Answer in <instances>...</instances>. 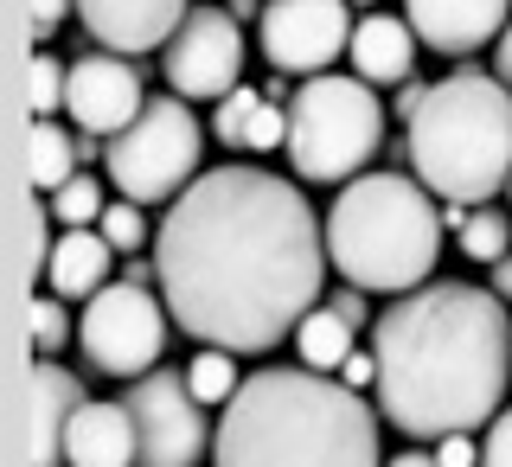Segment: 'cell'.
Wrapping results in <instances>:
<instances>
[{
    "label": "cell",
    "mask_w": 512,
    "mask_h": 467,
    "mask_svg": "<svg viewBox=\"0 0 512 467\" xmlns=\"http://www.w3.org/2000/svg\"><path fill=\"white\" fill-rule=\"evenodd\" d=\"M154 269L180 333L218 352H269L320 301L327 224L282 173L212 167L160 218Z\"/></svg>",
    "instance_id": "1"
},
{
    "label": "cell",
    "mask_w": 512,
    "mask_h": 467,
    "mask_svg": "<svg viewBox=\"0 0 512 467\" xmlns=\"http://www.w3.org/2000/svg\"><path fill=\"white\" fill-rule=\"evenodd\" d=\"M378 416L410 442L474 436L512 384V314L493 288L429 282L397 295L372 327Z\"/></svg>",
    "instance_id": "2"
},
{
    "label": "cell",
    "mask_w": 512,
    "mask_h": 467,
    "mask_svg": "<svg viewBox=\"0 0 512 467\" xmlns=\"http://www.w3.org/2000/svg\"><path fill=\"white\" fill-rule=\"evenodd\" d=\"M384 416L314 365H263L224 404L212 467H384Z\"/></svg>",
    "instance_id": "3"
},
{
    "label": "cell",
    "mask_w": 512,
    "mask_h": 467,
    "mask_svg": "<svg viewBox=\"0 0 512 467\" xmlns=\"http://www.w3.org/2000/svg\"><path fill=\"white\" fill-rule=\"evenodd\" d=\"M442 256V212L410 173H359L327 212V263L365 295H416Z\"/></svg>",
    "instance_id": "4"
},
{
    "label": "cell",
    "mask_w": 512,
    "mask_h": 467,
    "mask_svg": "<svg viewBox=\"0 0 512 467\" xmlns=\"http://www.w3.org/2000/svg\"><path fill=\"white\" fill-rule=\"evenodd\" d=\"M410 167L448 205H487L512 186V90L487 71H455L429 84L410 116Z\"/></svg>",
    "instance_id": "5"
},
{
    "label": "cell",
    "mask_w": 512,
    "mask_h": 467,
    "mask_svg": "<svg viewBox=\"0 0 512 467\" xmlns=\"http://www.w3.org/2000/svg\"><path fill=\"white\" fill-rule=\"evenodd\" d=\"M384 148V103L365 77H308L288 96V167L308 186H346Z\"/></svg>",
    "instance_id": "6"
},
{
    "label": "cell",
    "mask_w": 512,
    "mask_h": 467,
    "mask_svg": "<svg viewBox=\"0 0 512 467\" xmlns=\"http://www.w3.org/2000/svg\"><path fill=\"white\" fill-rule=\"evenodd\" d=\"M199 154H205V128L186 109V96H154V103L109 141L103 167H109V180H116L122 199L160 205V199H180V192L199 180Z\"/></svg>",
    "instance_id": "7"
},
{
    "label": "cell",
    "mask_w": 512,
    "mask_h": 467,
    "mask_svg": "<svg viewBox=\"0 0 512 467\" xmlns=\"http://www.w3.org/2000/svg\"><path fill=\"white\" fill-rule=\"evenodd\" d=\"M77 352H84L90 372H109V378H128V384L160 372V352H167V301H154V288L109 282L103 295L84 301Z\"/></svg>",
    "instance_id": "8"
},
{
    "label": "cell",
    "mask_w": 512,
    "mask_h": 467,
    "mask_svg": "<svg viewBox=\"0 0 512 467\" xmlns=\"http://www.w3.org/2000/svg\"><path fill=\"white\" fill-rule=\"evenodd\" d=\"M122 410L135 416V467H199L205 461V404L192 397L186 372H148L122 391Z\"/></svg>",
    "instance_id": "9"
},
{
    "label": "cell",
    "mask_w": 512,
    "mask_h": 467,
    "mask_svg": "<svg viewBox=\"0 0 512 467\" xmlns=\"http://www.w3.org/2000/svg\"><path fill=\"white\" fill-rule=\"evenodd\" d=\"M256 45L282 77H327V64L352 52V13L346 0H269L256 20Z\"/></svg>",
    "instance_id": "10"
},
{
    "label": "cell",
    "mask_w": 512,
    "mask_h": 467,
    "mask_svg": "<svg viewBox=\"0 0 512 467\" xmlns=\"http://www.w3.org/2000/svg\"><path fill=\"white\" fill-rule=\"evenodd\" d=\"M160 71H167L173 96H192V103H224V96L237 90V77H244V32H237L231 7H192L186 26L173 32Z\"/></svg>",
    "instance_id": "11"
},
{
    "label": "cell",
    "mask_w": 512,
    "mask_h": 467,
    "mask_svg": "<svg viewBox=\"0 0 512 467\" xmlns=\"http://www.w3.org/2000/svg\"><path fill=\"white\" fill-rule=\"evenodd\" d=\"M64 109H71V122L84 128V135H103L116 141L128 122L148 109V90H141V71L128 58H77L71 64V90H64Z\"/></svg>",
    "instance_id": "12"
},
{
    "label": "cell",
    "mask_w": 512,
    "mask_h": 467,
    "mask_svg": "<svg viewBox=\"0 0 512 467\" xmlns=\"http://www.w3.org/2000/svg\"><path fill=\"white\" fill-rule=\"evenodd\" d=\"M192 0H77V20L103 52H122V58H141V52H167L173 32L186 26Z\"/></svg>",
    "instance_id": "13"
},
{
    "label": "cell",
    "mask_w": 512,
    "mask_h": 467,
    "mask_svg": "<svg viewBox=\"0 0 512 467\" xmlns=\"http://www.w3.org/2000/svg\"><path fill=\"white\" fill-rule=\"evenodd\" d=\"M506 13H512V0H404V20L416 32V45H429L442 58H468L487 39H500L512 26Z\"/></svg>",
    "instance_id": "14"
},
{
    "label": "cell",
    "mask_w": 512,
    "mask_h": 467,
    "mask_svg": "<svg viewBox=\"0 0 512 467\" xmlns=\"http://www.w3.org/2000/svg\"><path fill=\"white\" fill-rule=\"evenodd\" d=\"M84 384L64 372L58 359L32 365V436H26V461L32 467H58L64 461V436H71V416L84 410Z\"/></svg>",
    "instance_id": "15"
},
{
    "label": "cell",
    "mask_w": 512,
    "mask_h": 467,
    "mask_svg": "<svg viewBox=\"0 0 512 467\" xmlns=\"http://www.w3.org/2000/svg\"><path fill=\"white\" fill-rule=\"evenodd\" d=\"M141 442H135V416L122 404H84L71 416L64 436V467H135Z\"/></svg>",
    "instance_id": "16"
},
{
    "label": "cell",
    "mask_w": 512,
    "mask_h": 467,
    "mask_svg": "<svg viewBox=\"0 0 512 467\" xmlns=\"http://www.w3.org/2000/svg\"><path fill=\"white\" fill-rule=\"evenodd\" d=\"M352 77L365 84H410V64H416V32L404 13H365L352 26Z\"/></svg>",
    "instance_id": "17"
},
{
    "label": "cell",
    "mask_w": 512,
    "mask_h": 467,
    "mask_svg": "<svg viewBox=\"0 0 512 467\" xmlns=\"http://www.w3.org/2000/svg\"><path fill=\"white\" fill-rule=\"evenodd\" d=\"M109 269H116V250H109L103 231H64L52 256H45V282H52L58 301H90L109 288Z\"/></svg>",
    "instance_id": "18"
},
{
    "label": "cell",
    "mask_w": 512,
    "mask_h": 467,
    "mask_svg": "<svg viewBox=\"0 0 512 467\" xmlns=\"http://www.w3.org/2000/svg\"><path fill=\"white\" fill-rule=\"evenodd\" d=\"M352 320H340L333 308H314L308 320L295 327V352H301V365H314V372H340V365L352 359Z\"/></svg>",
    "instance_id": "19"
},
{
    "label": "cell",
    "mask_w": 512,
    "mask_h": 467,
    "mask_svg": "<svg viewBox=\"0 0 512 467\" xmlns=\"http://www.w3.org/2000/svg\"><path fill=\"white\" fill-rule=\"evenodd\" d=\"M77 141L64 135L58 122H32V160H26V180L39 186V192H58V186H71L77 180Z\"/></svg>",
    "instance_id": "20"
},
{
    "label": "cell",
    "mask_w": 512,
    "mask_h": 467,
    "mask_svg": "<svg viewBox=\"0 0 512 467\" xmlns=\"http://www.w3.org/2000/svg\"><path fill=\"white\" fill-rule=\"evenodd\" d=\"M237 352H218V346H205L199 359L186 365V384H192V397L199 404H231L237 391H244V378H237Z\"/></svg>",
    "instance_id": "21"
},
{
    "label": "cell",
    "mask_w": 512,
    "mask_h": 467,
    "mask_svg": "<svg viewBox=\"0 0 512 467\" xmlns=\"http://www.w3.org/2000/svg\"><path fill=\"white\" fill-rule=\"evenodd\" d=\"M103 212H109V205H103V186H96L90 173H77L71 186L52 192V218L64 224V231H90V224H103Z\"/></svg>",
    "instance_id": "22"
},
{
    "label": "cell",
    "mask_w": 512,
    "mask_h": 467,
    "mask_svg": "<svg viewBox=\"0 0 512 467\" xmlns=\"http://www.w3.org/2000/svg\"><path fill=\"white\" fill-rule=\"evenodd\" d=\"M461 250H468L474 263H500V256H512L506 212H468V224H461Z\"/></svg>",
    "instance_id": "23"
},
{
    "label": "cell",
    "mask_w": 512,
    "mask_h": 467,
    "mask_svg": "<svg viewBox=\"0 0 512 467\" xmlns=\"http://www.w3.org/2000/svg\"><path fill=\"white\" fill-rule=\"evenodd\" d=\"M26 84H32V122H52V109H64V90H71V64L39 52L32 71H26Z\"/></svg>",
    "instance_id": "24"
},
{
    "label": "cell",
    "mask_w": 512,
    "mask_h": 467,
    "mask_svg": "<svg viewBox=\"0 0 512 467\" xmlns=\"http://www.w3.org/2000/svg\"><path fill=\"white\" fill-rule=\"evenodd\" d=\"M96 231L109 237V250H116V256H135L141 244H148V218H141L135 199H116V205L103 212V224H96Z\"/></svg>",
    "instance_id": "25"
},
{
    "label": "cell",
    "mask_w": 512,
    "mask_h": 467,
    "mask_svg": "<svg viewBox=\"0 0 512 467\" xmlns=\"http://www.w3.org/2000/svg\"><path fill=\"white\" fill-rule=\"evenodd\" d=\"M64 340H71V314H64V301L39 295V301H32V352H39V359H58Z\"/></svg>",
    "instance_id": "26"
},
{
    "label": "cell",
    "mask_w": 512,
    "mask_h": 467,
    "mask_svg": "<svg viewBox=\"0 0 512 467\" xmlns=\"http://www.w3.org/2000/svg\"><path fill=\"white\" fill-rule=\"evenodd\" d=\"M244 148H250V154L288 148V109H276L269 96H256V109L244 116Z\"/></svg>",
    "instance_id": "27"
},
{
    "label": "cell",
    "mask_w": 512,
    "mask_h": 467,
    "mask_svg": "<svg viewBox=\"0 0 512 467\" xmlns=\"http://www.w3.org/2000/svg\"><path fill=\"white\" fill-rule=\"evenodd\" d=\"M256 96H263V90L237 84V90H231V96H224V103H218V116H212V135L224 141V148H244V116L256 109Z\"/></svg>",
    "instance_id": "28"
},
{
    "label": "cell",
    "mask_w": 512,
    "mask_h": 467,
    "mask_svg": "<svg viewBox=\"0 0 512 467\" xmlns=\"http://www.w3.org/2000/svg\"><path fill=\"white\" fill-rule=\"evenodd\" d=\"M480 467H512V410H500L487 423V442H480Z\"/></svg>",
    "instance_id": "29"
},
{
    "label": "cell",
    "mask_w": 512,
    "mask_h": 467,
    "mask_svg": "<svg viewBox=\"0 0 512 467\" xmlns=\"http://www.w3.org/2000/svg\"><path fill=\"white\" fill-rule=\"evenodd\" d=\"M429 455H436V467H480V442L474 436H442Z\"/></svg>",
    "instance_id": "30"
},
{
    "label": "cell",
    "mask_w": 512,
    "mask_h": 467,
    "mask_svg": "<svg viewBox=\"0 0 512 467\" xmlns=\"http://www.w3.org/2000/svg\"><path fill=\"white\" fill-rule=\"evenodd\" d=\"M64 13H77V0H32V39H52Z\"/></svg>",
    "instance_id": "31"
},
{
    "label": "cell",
    "mask_w": 512,
    "mask_h": 467,
    "mask_svg": "<svg viewBox=\"0 0 512 467\" xmlns=\"http://www.w3.org/2000/svg\"><path fill=\"white\" fill-rule=\"evenodd\" d=\"M340 384H352V391H365V384H378V352H352V359L333 372Z\"/></svg>",
    "instance_id": "32"
},
{
    "label": "cell",
    "mask_w": 512,
    "mask_h": 467,
    "mask_svg": "<svg viewBox=\"0 0 512 467\" xmlns=\"http://www.w3.org/2000/svg\"><path fill=\"white\" fill-rule=\"evenodd\" d=\"M327 308L340 314V320H352V327H359V320H365V288H340V295H333Z\"/></svg>",
    "instance_id": "33"
},
{
    "label": "cell",
    "mask_w": 512,
    "mask_h": 467,
    "mask_svg": "<svg viewBox=\"0 0 512 467\" xmlns=\"http://www.w3.org/2000/svg\"><path fill=\"white\" fill-rule=\"evenodd\" d=\"M493 77H500V84L512 90V26L500 32V52H493Z\"/></svg>",
    "instance_id": "34"
},
{
    "label": "cell",
    "mask_w": 512,
    "mask_h": 467,
    "mask_svg": "<svg viewBox=\"0 0 512 467\" xmlns=\"http://www.w3.org/2000/svg\"><path fill=\"white\" fill-rule=\"evenodd\" d=\"M493 295L512 301V256H500V263H493Z\"/></svg>",
    "instance_id": "35"
},
{
    "label": "cell",
    "mask_w": 512,
    "mask_h": 467,
    "mask_svg": "<svg viewBox=\"0 0 512 467\" xmlns=\"http://www.w3.org/2000/svg\"><path fill=\"white\" fill-rule=\"evenodd\" d=\"M384 467H436V455H416V448H404V455L384 461Z\"/></svg>",
    "instance_id": "36"
},
{
    "label": "cell",
    "mask_w": 512,
    "mask_h": 467,
    "mask_svg": "<svg viewBox=\"0 0 512 467\" xmlns=\"http://www.w3.org/2000/svg\"><path fill=\"white\" fill-rule=\"evenodd\" d=\"M231 20H263V13H256V0H231Z\"/></svg>",
    "instance_id": "37"
}]
</instances>
